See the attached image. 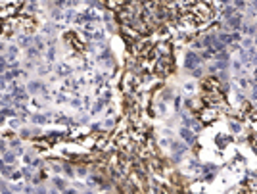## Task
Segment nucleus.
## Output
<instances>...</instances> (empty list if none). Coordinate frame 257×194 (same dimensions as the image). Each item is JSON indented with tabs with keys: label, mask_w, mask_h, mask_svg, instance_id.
Masks as SVG:
<instances>
[{
	"label": "nucleus",
	"mask_w": 257,
	"mask_h": 194,
	"mask_svg": "<svg viewBox=\"0 0 257 194\" xmlns=\"http://www.w3.org/2000/svg\"><path fill=\"white\" fill-rule=\"evenodd\" d=\"M198 62H200V60H198L196 56H192V54L188 56V67H194V65H198Z\"/></svg>",
	"instance_id": "1"
}]
</instances>
